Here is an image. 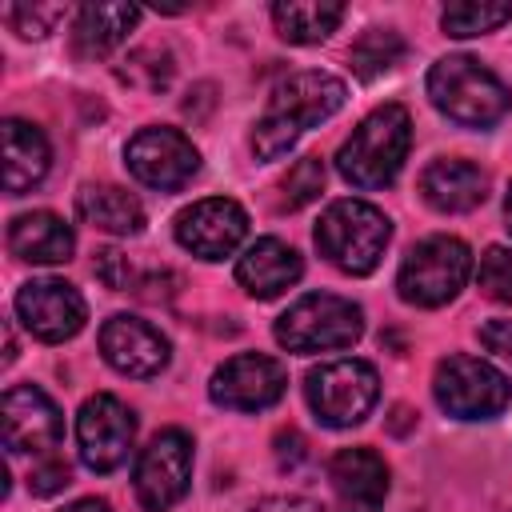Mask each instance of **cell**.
Instances as JSON below:
<instances>
[{
    "label": "cell",
    "instance_id": "obj_22",
    "mask_svg": "<svg viewBox=\"0 0 512 512\" xmlns=\"http://www.w3.org/2000/svg\"><path fill=\"white\" fill-rule=\"evenodd\" d=\"M76 212L84 224L100 228V232H112V236H136L144 232V204L116 188V184H88L80 196H76Z\"/></svg>",
    "mask_w": 512,
    "mask_h": 512
},
{
    "label": "cell",
    "instance_id": "obj_3",
    "mask_svg": "<svg viewBox=\"0 0 512 512\" xmlns=\"http://www.w3.org/2000/svg\"><path fill=\"white\" fill-rule=\"evenodd\" d=\"M428 100L460 128H492L512 108L504 80L472 56H440L428 68Z\"/></svg>",
    "mask_w": 512,
    "mask_h": 512
},
{
    "label": "cell",
    "instance_id": "obj_24",
    "mask_svg": "<svg viewBox=\"0 0 512 512\" xmlns=\"http://www.w3.org/2000/svg\"><path fill=\"white\" fill-rule=\"evenodd\" d=\"M136 4H84L76 16V52L80 56H108L124 36L136 28Z\"/></svg>",
    "mask_w": 512,
    "mask_h": 512
},
{
    "label": "cell",
    "instance_id": "obj_2",
    "mask_svg": "<svg viewBox=\"0 0 512 512\" xmlns=\"http://www.w3.org/2000/svg\"><path fill=\"white\" fill-rule=\"evenodd\" d=\"M412 148V116L404 104H380L372 108L352 136L340 144L336 152V172L352 184V188H388Z\"/></svg>",
    "mask_w": 512,
    "mask_h": 512
},
{
    "label": "cell",
    "instance_id": "obj_17",
    "mask_svg": "<svg viewBox=\"0 0 512 512\" xmlns=\"http://www.w3.org/2000/svg\"><path fill=\"white\" fill-rule=\"evenodd\" d=\"M332 492L340 512H384L388 500V464L372 448H340L328 464Z\"/></svg>",
    "mask_w": 512,
    "mask_h": 512
},
{
    "label": "cell",
    "instance_id": "obj_34",
    "mask_svg": "<svg viewBox=\"0 0 512 512\" xmlns=\"http://www.w3.org/2000/svg\"><path fill=\"white\" fill-rule=\"evenodd\" d=\"M64 512H112V504H108V500H96V496H88V500H76V504H68Z\"/></svg>",
    "mask_w": 512,
    "mask_h": 512
},
{
    "label": "cell",
    "instance_id": "obj_19",
    "mask_svg": "<svg viewBox=\"0 0 512 512\" xmlns=\"http://www.w3.org/2000/svg\"><path fill=\"white\" fill-rule=\"evenodd\" d=\"M420 196L428 208L444 212V216H460V212H472L488 200V172L472 160H432L424 172H420Z\"/></svg>",
    "mask_w": 512,
    "mask_h": 512
},
{
    "label": "cell",
    "instance_id": "obj_28",
    "mask_svg": "<svg viewBox=\"0 0 512 512\" xmlns=\"http://www.w3.org/2000/svg\"><path fill=\"white\" fill-rule=\"evenodd\" d=\"M476 288L496 304H512V252L508 248L500 244L484 248L480 268H476Z\"/></svg>",
    "mask_w": 512,
    "mask_h": 512
},
{
    "label": "cell",
    "instance_id": "obj_8",
    "mask_svg": "<svg viewBox=\"0 0 512 512\" xmlns=\"http://www.w3.org/2000/svg\"><path fill=\"white\" fill-rule=\"evenodd\" d=\"M432 392H436V404L456 420H496L512 404L508 376L468 352L444 356L436 364Z\"/></svg>",
    "mask_w": 512,
    "mask_h": 512
},
{
    "label": "cell",
    "instance_id": "obj_18",
    "mask_svg": "<svg viewBox=\"0 0 512 512\" xmlns=\"http://www.w3.org/2000/svg\"><path fill=\"white\" fill-rule=\"evenodd\" d=\"M304 276V260L292 244L276 240V236H260L256 244L244 248V256L236 260V284L256 296V300H276L280 292H288L296 280Z\"/></svg>",
    "mask_w": 512,
    "mask_h": 512
},
{
    "label": "cell",
    "instance_id": "obj_16",
    "mask_svg": "<svg viewBox=\"0 0 512 512\" xmlns=\"http://www.w3.org/2000/svg\"><path fill=\"white\" fill-rule=\"evenodd\" d=\"M100 356L120 376L148 380V376H160L168 368L172 344L156 324H148L140 316H128V312H116L100 324Z\"/></svg>",
    "mask_w": 512,
    "mask_h": 512
},
{
    "label": "cell",
    "instance_id": "obj_4",
    "mask_svg": "<svg viewBox=\"0 0 512 512\" xmlns=\"http://www.w3.org/2000/svg\"><path fill=\"white\" fill-rule=\"evenodd\" d=\"M392 240V220L368 204V200H332L316 224V248L320 256L348 272V276H368L380 260H384V248Z\"/></svg>",
    "mask_w": 512,
    "mask_h": 512
},
{
    "label": "cell",
    "instance_id": "obj_5",
    "mask_svg": "<svg viewBox=\"0 0 512 512\" xmlns=\"http://www.w3.org/2000/svg\"><path fill=\"white\" fill-rule=\"evenodd\" d=\"M472 276V252L460 236H428L420 240L396 272V292L412 308H440L460 296Z\"/></svg>",
    "mask_w": 512,
    "mask_h": 512
},
{
    "label": "cell",
    "instance_id": "obj_1",
    "mask_svg": "<svg viewBox=\"0 0 512 512\" xmlns=\"http://www.w3.org/2000/svg\"><path fill=\"white\" fill-rule=\"evenodd\" d=\"M348 100V88L340 76L332 72H292L288 80H280L272 88V100L264 108V116L256 120L252 132V152L260 160H280L300 132L324 124L328 116H336Z\"/></svg>",
    "mask_w": 512,
    "mask_h": 512
},
{
    "label": "cell",
    "instance_id": "obj_23",
    "mask_svg": "<svg viewBox=\"0 0 512 512\" xmlns=\"http://www.w3.org/2000/svg\"><path fill=\"white\" fill-rule=\"evenodd\" d=\"M344 20V4L336 0H276L272 24L288 44H320Z\"/></svg>",
    "mask_w": 512,
    "mask_h": 512
},
{
    "label": "cell",
    "instance_id": "obj_35",
    "mask_svg": "<svg viewBox=\"0 0 512 512\" xmlns=\"http://www.w3.org/2000/svg\"><path fill=\"white\" fill-rule=\"evenodd\" d=\"M504 220H508V232H512V184H508V196H504Z\"/></svg>",
    "mask_w": 512,
    "mask_h": 512
},
{
    "label": "cell",
    "instance_id": "obj_11",
    "mask_svg": "<svg viewBox=\"0 0 512 512\" xmlns=\"http://www.w3.org/2000/svg\"><path fill=\"white\" fill-rule=\"evenodd\" d=\"M136 500L148 512H164L172 508L188 484H192V440L180 428H164L148 440V448H140L136 456Z\"/></svg>",
    "mask_w": 512,
    "mask_h": 512
},
{
    "label": "cell",
    "instance_id": "obj_15",
    "mask_svg": "<svg viewBox=\"0 0 512 512\" xmlns=\"http://www.w3.org/2000/svg\"><path fill=\"white\" fill-rule=\"evenodd\" d=\"M248 236V212L228 196H208L176 216V244L200 260L232 256Z\"/></svg>",
    "mask_w": 512,
    "mask_h": 512
},
{
    "label": "cell",
    "instance_id": "obj_20",
    "mask_svg": "<svg viewBox=\"0 0 512 512\" xmlns=\"http://www.w3.org/2000/svg\"><path fill=\"white\" fill-rule=\"evenodd\" d=\"M0 136H4V192L8 196H24L48 176L52 148H48V140H44V132L36 124L16 120V116L4 120Z\"/></svg>",
    "mask_w": 512,
    "mask_h": 512
},
{
    "label": "cell",
    "instance_id": "obj_14",
    "mask_svg": "<svg viewBox=\"0 0 512 512\" xmlns=\"http://www.w3.org/2000/svg\"><path fill=\"white\" fill-rule=\"evenodd\" d=\"M16 316H20V324L36 340L64 344V340H72L84 328L88 304H84V296H80L76 284L56 280V276H40V280L20 284V292H16Z\"/></svg>",
    "mask_w": 512,
    "mask_h": 512
},
{
    "label": "cell",
    "instance_id": "obj_33",
    "mask_svg": "<svg viewBox=\"0 0 512 512\" xmlns=\"http://www.w3.org/2000/svg\"><path fill=\"white\" fill-rule=\"evenodd\" d=\"M252 512H320V508L304 496H268V500L252 504Z\"/></svg>",
    "mask_w": 512,
    "mask_h": 512
},
{
    "label": "cell",
    "instance_id": "obj_9",
    "mask_svg": "<svg viewBox=\"0 0 512 512\" xmlns=\"http://www.w3.org/2000/svg\"><path fill=\"white\" fill-rule=\"evenodd\" d=\"M124 164L140 184L156 192H176L200 172V152L180 128L148 124L124 144Z\"/></svg>",
    "mask_w": 512,
    "mask_h": 512
},
{
    "label": "cell",
    "instance_id": "obj_13",
    "mask_svg": "<svg viewBox=\"0 0 512 512\" xmlns=\"http://www.w3.org/2000/svg\"><path fill=\"white\" fill-rule=\"evenodd\" d=\"M288 388V372L280 360L264 356V352H240V356H228L212 380H208V396L212 404L220 408H232V412H264L272 408Z\"/></svg>",
    "mask_w": 512,
    "mask_h": 512
},
{
    "label": "cell",
    "instance_id": "obj_27",
    "mask_svg": "<svg viewBox=\"0 0 512 512\" xmlns=\"http://www.w3.org/2000/svg\"><path fill=\"white\" fill-rule=\"evenodd\" d=\"M320 192H324V164H320V156H304L280 180V208L296 212V208L312 204Z\"/></svg>",
    "mask_w": 512,
    "mask_h": 512
},
{
    "label": "cell",
    "instance_id": "obj_31",
    "mask_svg": "<svg viewBox=\"0 0 512 512\" xmlns=\"http://www.w3.org/2000/svg\"><path fill=\"white\" fill-rule=\"evenodd\" d=\"M96 276H100L112 292H128V288H132V264H128V256H120L116 248L96 252Z\"/></svg>",
    "mask_w": 512,
    "mask_h": 512
},
{
    "label": "cell",
    "instance_id": "obj_25",
    "mask_svg": "<svg viewBox=\"0 0 512 512\" xmlns=\"http://www.w3.org/2000/svg\"><path fill=\"white\" fill-rule=\"evenodd\" d=\"M404 52H408V44H404V36L396 28H368L348 48V60H352V72L360 80H376V76L392 72L404 60Z\"/></svg>",
    "mask_w": 512,
    "mask_h": 512
},
{
    "label": "cell",
    "instance_id": "obj_29",
    "mask_svg": "<svg viewBox=\"0 0 512 512\" xmlns=\"http://www.w3.org/2000/svg\"><path fill=\"white\" fill-rule=\"evenodd\" d=\"M60 16H64L60 4H12V8H8V24H12L20 36H36V40L48 36Z\"/></svg>",
    "mask_w": 512,
    "mask_h": 512
},
{
    "label": "cell",
    "instance_id": "obj_26",
    "mask_svg": "<svg viewBox=\"0 0 512 512\" xmlns=\"http://www.w3.org/2000/svg\"><path fill=\"white\" fill-rule=\"evenodd\" d=\"M508 20H512V4L508 0H456V4H448L440 12V28L448 36H456V40L496 32Z\"/></svg>",
    "mask_w": 512,
    "mask_h": 512
},
{
    "label": "cell",
    "instance_id": "obj_32",
    "mask_svg": "<svg viewBox=\"0 0 512 512\" xmlns=\"http://www.w3.org/2000/svg\"><path fill=\"white\" fill-rule=\"evenodd\" d=\"M480 344L496 356H508L512 360V320H488L480 328Z\"/></svg>",
    "mask_w": 512,
    "mask_h": 512
},
{
    "label": "cell",
    "instance_id": "obj_21",
    "mask_svg": "<svg viewBox=\"0 0 512 512\" xmlns=\"http://www.w3.org/2000/svg\"><path fill=\"white\" fill-rule=\"evenodd\" d=\"M8 248L28 264H64L76 236L56 212H24L8 224Z\"/></svg>",
    "mask_w": 512,
    "mask_h": 512
},
{
    "label": "cell",
    "instance_id": "obj_10",
    "mask_svg": "<svg viewBox=\"0 0 512 512\" xmlns=\"http://www.w3.org/2000/svg\"><path fill=\"white\" fill-rule=\"evenodd\" d=\"M136 440V416L112 396V392H96L80 404L76 412V444H80V460L88 472H116Z\"/></svg>",
    "mask_w": 512,
    "mask_h": 512
},
{
    "label": "cell",
    "instance_id": "obj_12",
    "mask_svg": "<svg viewBox=\"0 0 512 512\" xmlns=\"http://www.w3.org/2000/svg\"><path fill=\"white\" fill-rule=\"evenodd\" d=\"M0 428H4V448L8 452H28V456H52L64 440V416L56 400L36 388V384H16L0 400Z\"/></svg>",
    "mask_w": 512,
    "mask_h": 512
},
{
    "label": "cell",
    "instance_id": "obj_7",
    "mask_svg": "<svg viewBox=\"0 0 512 512\" xmlns=\"http://www.w3.org/2000/svg\"><path fill=\"white\" fill-rule=\"evenodd\" d=\"M304 400L324 428L360 424L380 400V376L368 360H328L304 376Z\"/></svg>",
    "mask_w": 512,
    "mask_h": 512
},
{
    "label": "cell",
    "instance_id": "obj_30",
    "mask_svg": "<svg viewBox=\"0 0 512 512\" xmlns=\"http://www.w3.org/2000/svg\"><path fill=\"white\" fill-rule=\"evenodd\" d=\"M68 484H72V472H68V464L56 460V456H44V460L32 468V476H28L32 496H56V492H64Z\"/></svg>",
    "mask_w": 512,
    "mask_h": 512
},
{
    "label": "cell",
    "instance_id": "obj_6",
    "mask_svg": "<svg viewBox=\"0 0 512 512\" xmlns=\"http://www.w3.org/2000/svg\"><path fill=\"white\" fill-rule=\"evenodd\" d=\"M364 336V312L348 296L308 292L276 320V340L288 352H332L352 348Z\"/></svg>",
    "mask_w": 512,
    "mask_h": 512
}]
</instances>
